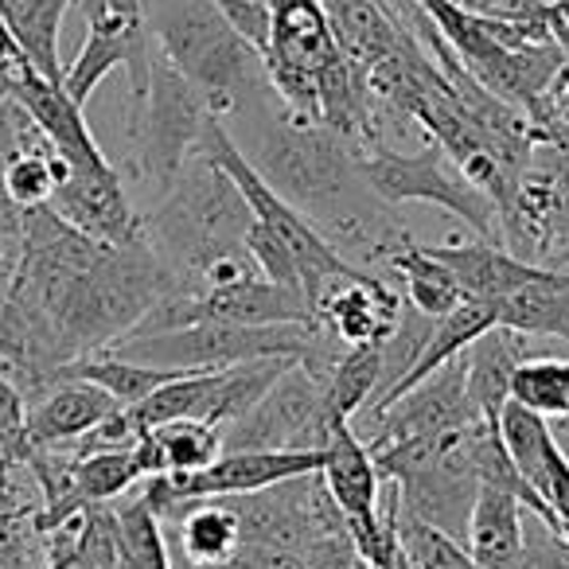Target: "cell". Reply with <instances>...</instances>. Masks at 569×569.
<instances>
[{"label": "cell", "mask_w": 569, "mask_h": 569, "mask_svg": "<svg viewBox=\"0 0 569 569\" xmlns=\"http://www.w3.org/2000/svg\"><path fill=\"white\" fill-rule=\"evenodd\" d=\"M382 266L402 281V301L410 305L413 312H421V317L437 320L465 301L457 277H452L449 269H445L441 261L426 250V246H413V242L395 246Z\"/></svg>", "instance_id": "22"}, {"label": "cell", "mask_w": 569, "mask_h": 569, "mask_svg": "<svg viewBox=\"0 0 569 569\" xmlns=\"http://www.w3.org/2000/svg\"><path fill=\"white\" fill-rule=\"evenodd\" d=\"M395 538H398V550L406 553V561H410L413 569H483L460 538L413 519L402 507H398Z\"/></svg>", "instance_id": "28"}, {"label": "cell", "mask_w": 569, "mask_h": 569, "mask_svg": "<svg viewBox=\"0 0 569 569\" xmlns=\"http://www.w3.org/2000/svg\"><path fill=\"white\" fill-rule=\"evenodd\" d=\"M63 176H67L63 157L43 141V133H36L32 141H24L20 149H12L9 157L0 160V191H4V199L17 211L48 207Z\"/></svg>", "instance_id": "25"}, {"label": "cell", "mask_w": 569, "mask_h": 569, "mask_svg": "<svg viewBox=\"0 0 569 569\" xmlns=\"http://www.w3.org/2000/svg\"><path fill=\"white\" fill-rule=\"evenodd\" d=\"M106 9L113 12H126V17H144V0H98Z\"/></svg>", "instance_id": "31"}, {"label": "cell", "mask_w": 569, "mask_h": 569, "mask_svg": "<svg viewBox=\"0 0 569 569\" xmlns=\"http://www.w3.org/2000/svg\"><path fill=\"white\" fill-rule=\"evenodd\" d=\"M203 94L168 63L152 43L149 87L141 98H129V144H133V172L164 196L188 157L199 149L207 129Z\"/></svg>", "instance_id": "5"}, {"label": "cell", "mask_w": 569, "mask_h": 569, "mask_svg": "<svg viewBox=\"0 0 569 569\" xmlns=\"http://www.w3.org/2000/svg\"><path fill=\"white\" fill-rule=\"evenodd\" d=\"M172 293L180 281L149 238L110 246L51 207H28L17 266L0 293V375L36 395L63 367L126 340Z\"/></svg>", "instance_id": "1"}, {"label": "cell", "mask_w": 569, "mask_h": 569, "mask_svg": "<svg viewBox=\"0 0 569 569\" xmlns=\"http://www.w3.org/2000/svg\"><path fill=\"white\" fill-rule=\"evenodd\" d=\"M48 207L59 219L79 227L82 234L98 238V242H110V246L144 242V214H137V207L129 203L126 180H121V172L113 164L90 168V172L67 168V176L59 180Z\"/></svg>", "instance_id": "13"}, {"label": "cell", "mask_w": 569, "mask_h": 569, "mask_svg": "<svg viewBox=\"0 0 569 569\" xmlns=\"http://www.w3.org/2000/svg\"><path fill=\"white\" fill-rule=\"evenodd\" d=\"M530 356V336L515 332V328L491 325L483 336H476L465 351H460V367H465V390L472 398L476 413L488 426H496L503 406L511 402V375L522 359Z\"/></svg>", "instance_id": "15"}, {"label": "cell", "mask_w": 569, "mask_h": 569, "mask_svg": "<svg viewBox=\"0 0 569 569\" xmlns=\"http://www.w3.org/2000/svg\"><path fill=\"white\" fill-rule=\"evenodd\" d=\"M320 480L340 511L343 527L351 530L359 558L375 569H387L395 558V522H398V491L387 480V499H382V472L375 465L367 441L356 433V426H336L320 449Z\"/></svg>", "instance_id": "7"}, {"label": "cell", "mask_w": 569, "mask_h": 569, "mask_svg": "<svg viewBox=\"0 0 569 569\" xmlns=\"http://www.w3.org/2000/svg\"><path fill=\"white\" fill-rule=\"evenodd\" d=\"M496 320L522 336H553L569 343V269L530 266V273L496 305Z\"/></svg>", "instance_id": "16"}, {"label": "cell", "mask_w": 569, "mask_h": 569, "mask_svg": "<svg viewBox=\"0 0 569 569\" xmlns=\"http://www.w3.org/2000/svg\"><path fill=\"white\" fill-rule=\"evenodd\" d=\"M297 359H253V363H238V367H222L211 375V390H207V402L199 410V421L214 429L234 426L242 413H250L261 402L269 387L281 379Z\"/></svg>", "instance_id": "23"}, {"label": "cell", "mask_w": 569, "mask_h": 569, "mask_svg": "<svg viewBox=\"0 0 569 569\" xmlns=\"http://www.w3.org/2000/svg\"><path fill=\"white\" fill-rule=\"evenodd\" d=\"M121 410L102 387L82 379H56L24 406V449H67L87 437L98 421Z\"/></svg>", "instance_id": "14"}, {"label": "cell", "mask_w": 569, "mask_h": 569, "mask_svg": "<svg viewBox=\"0 0 569 569\" xmlns=\"http://www.w3.org/2000/svg\"><path fill=\"white\" fill-rule=\"evenodd\" d=\"M561 421H569V413H566V418H561Z\"/></svg>", "instance_id": "34"}, {"label": "cell", "mask_w": 569, "mask_h": 569, "mask_svg": "<svg viewBox=\"0 0 569 569\" xmlns=\"http://www.w3.org/2000/svg\"><path fill=\"white\" fill-rule=\"evenodd\" d=\"M0 449L24 452V395L0 375Z\"/></svg>", "instance_id": "30"}, {"label": "cell", "mask_w": 569, "mask_h": 569, "mask_svg": "<svg viewBox=\"0 0 569 569\" xmlns=\"http://www.w3.org/2000/svg\"><path fill=\"white\" fill-rule=\"evenodd\" d=\"M219 452H222V429L207 426V421H196V418L164 421V426L141 433V441H137L144 480H149V476L199 472V468L214 465Z\"/></svg>", "instance_id": "19"}, {"label": "cell", "mask_w": 569, "mask_h": 569, "mask_svg": "<svg viewBox=\"0 0 569 569\" xmlns=\"http://www.w3.org/2000/svg\"><path fill=\"white\" fill-rule=\"evenodd\" d=\"M110 351L149 367H176V371H222V367L281 356V359H297L320 382L328 379V371L336 363L332 340L317 325H230V320H199V325L168 328V332L126 336Z\"/></svg>", "instance_id": "4"}, {"label": "cell", "mask_w": 569, "mask_h": 569, "mask_svg": "<svg viewBox=\"0 0 569 569\" xmlns=\"http://www.w3.org/2000/svg\"><path fill=\"white\" fill-rule=\"evenodd\" d=\"M250 227L253 211L238 183L211 157L191 152L160 207L144 219V238L172 266L180 293H191L211 261L246 250Z\"/></svg>", "instance_id": "3"}, {"label": "cell", "mask_w": 569, "mask_h": 569, "mask_svg": "<svg viewBox=\"0 0 569 569\" xmlns=\"http://www.w3.org/2000/svg\"><path fill=\"white\" fill-rule=\"evenodd\" d=\"M382 371V343H356L336 356L332 371L325 379V426L332 433L336 426H351V418L371 406L379 390Z\"/></svg>", "instance_id": "24"}, {"label": "cell", "mask_w": 569, "mask_h": 569, "mask_svg": "<svg viewBox=\"0 0 569 569\" xmlns=\"http://www.w3.org/2000/svg\"><path fill=\"white\" fill-rule=\"evenodd\" d=\"M328 441L325 382L293 363L261 395L250 413L222 429V452L238 449H305L320 452Z\"/></svg>", "instance_id": "8"}, {"label": "cell", "mask_w": 569, "mask_h": 569, "mask_svg": "<svg viewBox=\"0 0 569 569\" xmlns=\"http://www.w3.org/2000/svg\"><path fill=\"white\" fill-rule=\"evenodd\" d=\"M172 527L180 530L183 558L196 569L227 566L242 542V522L230 499H196L176 515Z\"/></svg>", "instance_id": "20"}, {"label": "cell", "mask_w": 569, "mask_h": 569, "mask_svg": "<svg viewBox=\"0 0 569 569\" xmlns=\"http://www.w3.org/2000/svg\"><path fill=\"white\" fill-rule=\"evenodd\" d=\"M144 28L214 118L277 106L266 59L211 0H144Z\"/></svg>", "instance_id": "2"}, {"label": "cell", "mask_w": 569, "mask_h": 569, "mask_svg": "<svg viewBox=\"0 0 569 569\" xmlns=\"http://www.w3.org/2000/svg\"><path fill=\"white\" fill-rule=\"evenodd\" d=\"M325 12L328 24H332L336 48L359 71H367L379 59H387L390 51H398L402 43L413 40L406 28H398L390 20V12L382 9L379 0H328Z\"/></svg>", "instance_id": "18"}, {"label": "cell", "mask_w": 569, "mask_h": 569, "mask_svg": "<svg viewBox=\"0 0 569 569\" xmlns=\"http://www.w3.org/2000/svg\"><path fill=\"white\" fill-rule=\"evenodd\" d=\"M87 9V40L71 67H63V90L79 106L90 102L102 79H110L118 67L129 71V98H141L149 87L152 67V36L144 28V17H126L98 0H82Z\"/></svg>", "instance_id": "9"}, {"label": "cell", "mask_w": 569, "mask_h": 569, "mask_svg": "<svg viewBox=\"0 0 569 569\" xmlns=\"http://www.w3.org/2000/svg\"><path fill=\"white\" fill-rule=\"evenodd\" d=\"M550 12L561 20V24H569V0H553V4H550Z\"/></svg>", "instance_id": "32"}, {"label": "cell", "mask_w": 569, "mask_h": 569, "mask_svg": "<svg viewBox=\"0 0 569 569\" xmlns=\"http://www.w3.org/2000/svg\"><path fill=\"white\" fill-rule=\"evenodd\" d=\"M522 515H527V503H522L519 491L503 488V483L480 480L472 511H468L465 546L472 550V558L483 569L503 566L507 558H515L522 550V538H527Z\"/></svg>", "instance_id": "17"}, {"label": "cell", "mask_w": 569, "mask_h": 569, "mask_svg": "<svg viewBox=\"0 0 569 569\" xmlns=\"http://www.w3.org/2000/svg\"><path fill=\"white\" fill-rule=\"evenodd\" d=\"M74 0H0V20L20 43L28 63L51 82H63V63H59V32L63 17Z\"/></svg>", "instance_id": "21"}, {"label": "cell", "mask_w": 569, "mask_h": 569, "mask_svg": "<svg viewBox=\"0 0 569 569\" xmlns=\"http://www.w3.org/2000/svg\"><path fill=\"white\" fill-rule=\"evenodd\" d=\"M511 402L542 413V418H566L569 413V359L527 356L511 375Z\"/></svg>", "instance_id": "27"}, {"label": "cell", "mask_w": 569, "mask_h": 569, "mask_svg": "<svg viewBox=\"0 0 569 569\" xmlns=\"http://www.w3.org/2000/svg\"><path fill=\"white\" fill-rule=\"evenodd\" d=\"M359 569H375V566H367V561H359Z\"/></svg>", "instance_id": "33"}, {"label": "cell", "mask_w": 569, "mask_h": 569, "mask_svg": "<svg viewBox=\"0 0 569 569\" xmlns=\"http://www.w3.org/2000/svg\"><path fill=\"white\" fill-rule=\"evenodd\" d=\"M113 535H118V569H172L164 522L152 511L144 491L129 496L113 511Z\"/></svg>", "instance_id": "26"}, {"label": "cell", "mask_w": 569, "mask_h": 569, "mask_svg": "<svg viewBox=\"0 0 569 569\" xmlns=\"http://www.w3.org/2000/svg\"><path fill=\"white\" fill-rule=\"evenodd\" d=\"M4 90H9L12 102L32 118V126L40 129L43 141L63 157L67 168L90 172V168L110 164L106 152L98 149L87 118H82V106L67 94L63 82H51L48 74H40L32 63H24L4 79Z\"/></svg>", "instance_id": "12"}, {"label": "cell", "mask_w": 569, "mask_h": 569, "mask_svg": "<svg viewBox=\"0 0 569 569\" xmlns=\"http://www.w3.org/2000/svg\"><path fill=\"white\" fill-rule=\"evenodd\" d=\"M468 421H483L476 413L472 398L465 390V367L460 356L449 359L441 371H433L426 382H418L413 390H406L402 398L387 406L379 418L367 421L371 437H367V449H382V445L406 441V437H426L441 433V429H457Z\"/></svg>", "instance_id": "11"}, {"label": "cell", "mask_w": 569, "mask_h": 569, "mask_svg": "<svg viewBox=\"0 0 569 569\" xmlns=\"http://www.w3.org/2000/svg\"><path fill=\"white\" fill-rule=\"evenodd\" d=\"M214 9L234 24L238 36L258 48V56H266L269 48V0H211Z\"/></svg>", "instance_id": "29"}, {"label": "cell", "mask_w": 569, "mask_h": 569, "mask_svg": "<svg viewBox=\"0 0 569 569\" xmlns=\"http://www.w3.org/2000/svg\"><path fill=\"white\" fill-rule=\"evenodd\" d=\"M406 312L402 289L382 281L379 273L351 269L325 281L312 297V320L332 343H382Z\"/></svg>", "instance_id": "10"}, {"label": "cell", "mask_w": 569, "mask_h": 569, "mask_svg": "<svg viewBox=\"0 0 569 569\" xmlns=\"http://www.w3.org/2000/svg\"><path fill=\"white\" fill-rule=\"evenodd\" d=\"M367 188L375 191L382 207L398 203H433L441 211L457 214L480 242L503 246L499 238V207L483 191H476L465 176L457 172L437 141H426L418 152H398L390 144L363 152L359 157Z\"/></svg>", "instance_id": "6"}]
</instances>
